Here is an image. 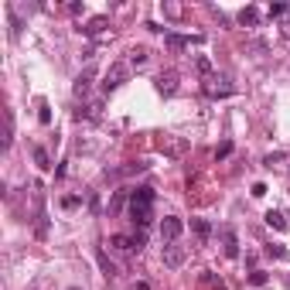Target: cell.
Here are the masks:
<instances>
[{"label":"cell","instance_id":"31","mask_svg":"<svg viewBox=\"0 0 290 290\" xmlns=\"http://www.w3.org/2000/svg\"><path fill=\"white\" fill-rule=\"evenodd\" d=\"M136 290H150V284H136Z\"/></svg>","mask_w":290,"mask_h":290},{"label":"cell","instance_id":"32","mask_svg":"<svg viewBox=\"0 0 290 290\" xmlns=\"http://www.w3.org/2000/svg\"><path fill=\"white\" fill-rule=\"evenodd\" d=\"M72 290H78V287H72Z\"/></svg>","mask_w":290,"mask_h":290},{"label":"cell","instance_id":"13","mask_svg":"<svg viewBox=\"0 0 290 290\" xmlns=\"http://www.w3.org/2000/svg\"><path fill=\"white\" fill-rule=\"evenodd\" d=\"M14 144V116L10 113H4V150Z\"/></svg>","mask_w":290,"mask_h":290},{"label":"cell","instance_id":"1","mask_svg":"<svg viewBox=\"0 0 290 290\" xmlns=\"http://www.w3.org/2000/svg\"><path fill=\"white\" fill-rule=\"evenodd\" d=\"M154 198H157L154 188H147V184L136 188V192H130V215H134V222L140 229H147L150 218H154V212H150V208H154Z\"/></svg>","mask_w":290,"mask_h":290},{"label":"cell","instance_id":"6","mask_svg":"<svg viewBox=\"0 0 290 290\" xmlns=\"http://www.w3.org/2000/svg\"><path fill=\"white\" fill-rule=\"evenodd\" d=\"M222 252H226L229 260H236V256H239V236H236V229H232V226H222Z\"/></svg>","mask_w":290,"mask_h":290},{"label":"cell","instance_id":"26","mask_svg":"<svg viewBox=\"0 0 290 290\" xmlns=\"http://www.w3.org/2000/svg\"><path fill=\"white\" fill-rule=\"evenodd\" d=\"M160 10H164L168 18H181V7H178V4H160Z\"/></svg>","mask_w":290,"mask_h":290},{"label":"cell","instance_id":"24","mask_svg":"<svg viewBox=\"0 0 290 290\" xmlns=\"http://www.w3.org/2000/svg\"><path fill=\"white\" fill-rule=\"evenodd\" d=\"M266 280H270V276H266L263 270H252V273H250V284H252V287H263Z\"/></svg>","mask_w":290,"mask_h":290},{"label":"cell","instance_id":"23","mask_svg":"<svg viewBox=\"0 0 290 290\" xmlns=\"http://www.w3.org/2000/svg\"><path fill=\"white\" fill-rule=\"evenodd\" d=\"M287 4H270V10H266V14H270V18H287Z\"/></svg>","mask_w":290,"mask_h":290},{"label":"cell","instance_id":"17","mask_svg":"<svg viewBox=\"0 0 290 290\" xmlns=\"http://www.w3.org/2000/svg\"><path fill=\"white\" fill-rule=\"evenodd\" d=\"M34 164H38L41 171H48V168H52V157H48L44 147H34Z\"/></svg>","mask_w":290,"mask_h":290},{"label":"cell","instance_id":"28","mask_svg":"<svg viewBox=\"0 0 290 290\" xmlns=\"http://www.w3.org/2000/svg\"><path fill=\"white\" fill-rule=\"evenodd\" d=\"M280 160H284V154H280V150H276V154H266V157H263V164H266V168H273V164H280Z\"/></svg>","mask_w":290,"mask_h":290},{"label":"cell","instance_id":"7","mask_svg":"<svg viewBox=\"0 0 290 290\" xmlns=\"http://www.w3.org/2000/svg\"><path fill=\"white\" fill-rule=\"evenodd\" d=\"M236 89H232L229 82H222V78H205V96H212V99H218V96H232Z\"/></svg>","mask_w":290,"mask_h":290},{"label":"cell","instance_id":"25","mask_svg":"<svg viewBox=\"0 0 290 290\" xmlns=\"http://www.w3.org/2000/svg\"><path fill=\"white\" fill-rule=\"evenodd\" d=\"M78 205H82L78 194H65V198H62V208H78Z\"/></svg>","mask_w":290,"mask_h":290},{"label":"cell","instance_id":"15","mask_svg":"<svg viewBox=\"0 0 290 290\" xmlns=\"http://www.w3.org/2000/svg\"><path fill=\"white\" fill-rule=\"evenodd\" d=\"M266 256H270V260H280V263H284V260H287L290 252H287V246H280V242H270V246H266Z\"/></svg>","mask_w":290,"mask_h":290},{"label":"cell","instance_id":"29","mask_svg":"<svg viewBox=\"0 0 290 290\" xmlns=\"http://www.w3.org/2000/svg\"><path fill=\"white\" fill-rule=\"evenodd\" d=\"M263 194H266V184H263V181H256V184H252V198H263Z\"/></svg>","mask_w":290,"mask_h":290},{"label":"cell","instance_id":"8","mask_svg":"<svg viewBox=\"0 0 290 290\" xmlns=\"http://www.w3.org/2000/svg\"><path fill=\"white\" fill-rule=\"evenodd\" d=\"M168 48H171V52H181V48H188V44H202V34H192V38H188V34H168Z\"/></svg>","mask_w":290,"mask_h":290},{"label":"cell","instance_id":"27","mask_svg":"<svg viewBox=\"0 0 290 290\" xmlns=\"http://www.w3.org/2000/svg\"><path fill=\"white\" fill-rule=\"evenodd\" d=\"M229 154H232V144H229V140H222V144H218V150H215V157L222 160V157H229Z\"/></svg>","mask_w":290,"mask_h":290},{"label":"cell","instance_id":"10","mask_svg":"<svg viewBox=\"0 0 290 290\" xmlns=\"http://www.w3.org/2000/svg\"><path fill=\"white\" fill-rule=\"evenodd\" d=\"M106 24H110V18H102V14H99V18H92L89 24H86V28H82V34L96 38V34H102V31H106Z\"/></svg>","mask_w":290,"mask_h":290},{"label":"cell","instance_id":"2","mask_svg":"<svg viewBox=\"0 0 290 290\" xmlns=\"http://www.w3.org/2000/svg\"><path fill=\"white\" fill-rule=\"evenodd\" d=\"M126 76H130V68H126V65H120V62L110 65V68H106V76H102V89H106V92L120 89V86L126 82Z\"/></svg>","mask_w":290,"mask_h":290},{"label":"cell","instance_id":"21","mask_svg":"<svg viewBox=\"0 0 290 290\" xmlns=\"http://www.w3.org/2000/svg\"><path fill=\"white\" fill-rule=\"evenodd\" d=\"M38 123H41V126H48V123H52V110H48V102H44V99L38 102Z\"/></svg>","mask_w":290,"mask_h":290},{"label":"cell","instance_id":"4","mask_svg":"<svg viewBox=\"0 0 290 290\" xmlns=\"http://www.w3.org/2000/svg\"><path fill=\"white\" fill-rule=\"evenodd\" d=\"M184 260H188V250H184V246H174V242L164 246V266H168V270H178Z\"/></svg>","mask_w":290,"mask_h":290},{"label":"cell","instance_id":"18","mask_svg":"<svg viewBox=\"0 0 290 290\" xmlns=\"http://www.w3.org/2000/svg\"><path fill=\"white\" fill-rule=\"evenodd\" d=\"M147 48H144V44H136V48H130V65H144V62H147Z\"/></svg>","mask_w":290,"mask_h":290},{"label":"cell","instance_id":"11","mask_svg":"<svg viewBox=\"0 0 290 290\" xmlns=\"http://www.w3.org/2000/svg\"><path fill=\"white\" fill-rule=\"evenodd\" d=\"M239 24H242V28H256V24H260V10H256V7H242V10H239Z\"/></svg>","mask_w":290,"mask_h":290},{"label":"cell","instance_id":"14","mask_svg":"<svg viewBox=\"0 0 290 290\" xmlns=\"http://www.w3.org/2000/svg\"><path fill=\"white\" fill-rule=\"evenodd\" d=\"M89 86H92V72H82V76L76 78V86H72V89H76V96H86V92H89Z\"/></svg>","mask_w":290,"mask_h":290},{"label":"cell","instance_id":"3","mask_svg":"<svg viewBox=\"0 0 290 290\" xmlns=\"http://www.w3.org/2000/svg\"><path fill=\"white\" fill-rule=\"evenodd\" d=\"M181 232H184V222H181L178 215H164V222H160V239H164V246L174 242Z\"/></svg>","mask_w":290,"mask_h":290},{"label":"cell","instance_id":"5","mask_svg":"<svg viewBox=\"0 0 290 290\" xmlns=\"http://www.w3.org/2000/svg\"><path fill=\"white\" fill-rule=\"evenodd\" d=\"M154 86H157V92H160V96H174V92H178V72H171V68H168V72H160V76L154 78Z\"/></svg>","mask_w":290,"mask_h":290},{"label":"cell","instance_id":"9","mask_svg":"<svg viewBox=\"0 0 290 290\" xmlns=\"http://www.w3.org/2000/svg\"><path fill=\"white\" fill-rule=\"evenodd\" d=\"M110 250L113 252H134L136 250V242H134V236H110Z\"/></svg>","mask_w":290,"mask_h":290},{"label":"cell","instance_id":"22","mask_svg":"<svg viewBox=\"0 0 290 290\" xmlns=\"http://www.w3.org/2000/svg\"><path fill=\"white\" fill-rule=\"evenodd\" d=\"M99 263H102V273H106V276H116V263L106 256V252H99Z\"/></svg>","mask_w":290,"mask_h":290},{"label":"cell","instance_id":"19","mask_svg":"<svg viewBox=\"0 0 290 290\" xmlns=\"http://www.w3.org/2000/svg\"><path fill=\"white\" fill-rule=\"evenodd\" d=\"M123 205H126V192H116L113 198H110V215L123 212Z\"/></svg>","mask_w":290,"mask_h":290},{"label":"cell","instance_id":"30","mask_svg":"<svg viewBox=\"0 0 290 290\" xmlns=\"http://www.w3.org/2000/svg\"><path fill=\"white\" fill-rule=\"evenodd\" d=\"M280 28H284V38H290V20H284Z\"/></svg>","mask_w":290,"mask_h":290},{"label":"cell","instance_id":"20","mask_svg":"<svg viewBox=\"0 0 290 290\" xmlns=\"http://www.w3.org/2000/svg\"><path fill=\"white\" fill-rule=\"evenodd\" d=\"M194 68H198V72H202L205 78H212V62H208L205 55H198V58H194Z\"/></svg>","mask_w":290,"mask_h":290},{"label":"cell","instance_id":"16","mask_svg":"<svg viewBox=\"0 0 290 290\" xmlns=\"http://www.w3.org/2000/svg\"><path fill=\"white\" fill-rule=\"evenodd\" d=\"M192 229L198 232L202 239H208V236H212V222H208V218H192Z\"/></svg>","mask_w":290,"mask_h":290},{"label":"cell","instance_id":"12","mask_svg":"<svg viewBox=\"0 0 290 290\" xmlns=\"http://www.w3.org/2000/svg\"><path fill=\"white\" fill-rule=\"evenodd\" d=\"M263 218H266V226H270V229H276V232H287V218H284L280 212H273V208H270V212L263 215Z\"/></svg>","mask_w":290,"mask_h":290}]
</instances>
